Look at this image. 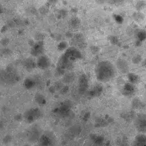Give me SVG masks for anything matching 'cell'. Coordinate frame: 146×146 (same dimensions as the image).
<instances>
[{
	"mask_svg": "<svg viewBox=\"0 0 146 146\" xmlns=\"http://www.w3.org/2000/svg\"><path fill=\"white\" fill-rule=\"evenodd\" d=\"M96 77L99 81L106 82L114 77L115 75V69L114 66L108 61H102L96 66L95 69Z\"/></svg>",
	"mask_w": 146,
	"mask_h": 146,
	"instance_id": "obj_1",
	"label": "cell"
},
{
	"mask_svg": "<svg viewBox=\"0 0 146 146\" xmlns=\"http://www.w3.org/2000/svg\"><path fill=\"white\" fill-rule=\"evenodd\" d=\"M38 141L41 146H51L53 144V138L49 134H43L40 136Z\"/></svg>",
	"mask_w": 146,
	"mask_h": 146,
	"instance_id": "obj_2",
	"label": "cell"
},
{
	"mask_svg": "<svg viewBox=\"0 0 146 146\" xmlns=\"http://www.w3.org/2000/svg\"><path fill=\"white\" fill-rule=\"evenodd\" d=\"M48 58H46V57H39L38 58V65L41 68H45L48 66Z\"/></svg>",
	"mask_w": 146,
	"mask_h": 146,
	"instance_id": "obj_3",
	"label": "cell"
}]
</instances>
